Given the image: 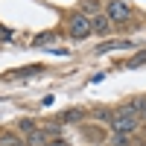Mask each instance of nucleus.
Listing matches in <instances>:
<instances>
[{
  "label": "nucleus",
  "instance_id": "423d86ee",
  "mask_svg": "<svg viewBox=\"0 0 146 146\" xmlns=\"http://www.w3.org/2000/svg\"><path fill=\"white\" fill-rule=\"evenodd\" d=\"M137 114H143V117H146V102H140V105H137Z\"/></svg>",
  "mask_w": 146,
  "mask_h": 146
},
{
  "label": "nucleus",
  "instance_id": "20e7f679",
  "mask_svg": "<svg viewBox=\"0 0 146 146\" xmlns=\"http://www.w3.org/2000/svg\"><path fill=\"white\" fill-rule=\"evenodd\" d=\"M27 143L29 146H47V143H50V135H47V131H29Z\"/></svg>",
  "mask_w": 146,
  "mask_h": 146
},
{
  "label": "nucleus",
  "instance_id": "39448f33",
  "mask_svg": "<svg viewBox=\"0 0 146 146\" xmlns=\"http://www.w3.org/2000/svg\"><path fill=\"white\" fill-rule=\"evenodd\" d=\"M53 38H56V35H53V32H44V35H38V38H35L32 44H35V47H47V44H50Z\"/></svg>",
  "mask_w": 146,
  "mask_h": 146
},
{
  "label": "nucleus",
  "instance_id": "7ed1b4c3",
  "mask_svg": "<svg viewBox=\"0 0 146 146\" xmlns=\"http://www.w3.org/2000/svg\"><path fill=\"white\" fill-rule=\"evenodd\" d=\"M91 32H96V35H108V32H111V21H108L105 15L91 18Z\"/></svg>",
  "mask_w": 146,
  "mask_h": 146
},
{
  "label": "nucleus",
  "instance_id": "f03ea898",
  "mask_svg": "<svg viewBox=\"0 0 146 146\" xmlns=\"http://www.w3.org/2000/svg\"><path fill=\"white\" fill-rule=\"evenodd\" d=\"M70 35H73V38H85V35H91V18L88 15H73L70 18Z\"/></svg>",
  "mask_w": 146,
  "mask_h": 146
},
{
  "label": "nucleus",
  "instance_id": "f257e3e1",
  "mask_svg": "<svg viewBox=\"0 0 146 146\" xmlns=\"http://www.w3.org/2000/svg\"><path fill=\"white\" fill-rule=\"evenodd\" d=\"M105 18L111 21V23H126L131 18V9L126 3H120V0H111V3L105 6Z\"/></svg>",
  "mask_w": 146,
  "mask_h": 146
}]
</instances>
